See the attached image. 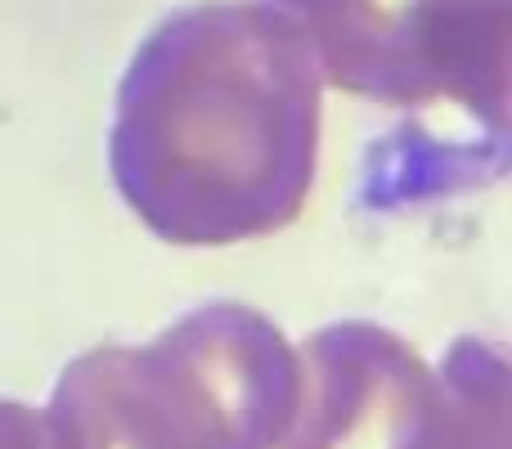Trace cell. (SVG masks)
Listing matches in <instances>:
<instances>
[{
  "mask_svg": "<svg viewBox=\"0 0 512 449\" xmlns=\"http://www.w3.org/2000/svg\"><path fill=\"white\" fill-rule=\"evenodd\" d=\"M319 68L270 0L162 18L117 90L108 171L135 216L176 247L279 234L319 167Z\"/></svg>",
  "mask_w": 512,
  "mask_h": 449,
  "instance_id": "1",
  "label": "cell"
},
{
  "mask_svg": "<svg viewBox=\"0 0 512 449\" xmlns=\"http://www.w3.org/2000/svg\"><path fill=\"white\" fill-rule=\"evenodd\" d=\"M297 351L243 301L180 315L149 346H95L54 387V449H279Z\"/></svg>",
  "mask_w": 512,
  "mask_h": 449,
  "instance_id": "3",
  "label": "cell"
},
{
  "mask_svg": "<svg viewBox=\"0 0 512 449\" xmlns=\"http://www.w3.org/2000/svg\"><path fill=\"white\" fill-rule=\"evenodd\" d=\"M450 387L391 328L328 324L297 355L283 449H441Z\"/></svg>",
  "mask_w": 512,
  "mask_h": 449,
  "instance_id": "4",
  "label": "cell"
},
{
  "mask_svg": "<svg viewBox=\"0 0 512 449\" xmlns=\"http://www.w3.org/2000/svg\"><path fill=\"white\" fill-rule=\"evenodd\" d=\"M0 449H54L45 414L18 400H0Z\"/></svg>",
  "mask_w": 512,
  "mask_h": 449,
  "instance_id": "6",
  "label": "cell"
},
{
  "mask_svg": "<svg viewBox=\"0 0 512 449\" xmlns=\"http://www.w3.org/2000/svg\"><path fill=\"white\" fill-rule=\"evenodd\" d=\"M450 432L441 449H508V360L499 346L459 342L445 360Z\"/></svg>",
  "mask_w": 512,
  "mask_h": 449,
  "instance_id": "5",
  "label": "cell"
},
{
  "mask_svg": "<svg viewBox=\"0 0 512 449\" xmlns=\"http://www.w3.org/2000/svg\"><path fill=\"white\" fill-rule=\"evenodd\" d=\"M319 81L405 113L364 203H414L504 176L512 0H270Z\"/></svg>",
  "mask_w": 512,
  "mask_h": 449,
  "instance_id": "2",
  "label": "cell"
}]
</instances>
